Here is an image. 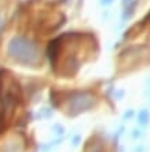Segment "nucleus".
Listing matches in <instances>:
<instances>
[{
	"instance_id": "obj_1",
	"label": "nucleus",
	"mask_w": 150,
	"mask_h": 152,
	"mask_svg": "<svg viewBox=\"0 0 150 152\" xmlns=\"http://www.w3.org/2000/svg\"><path fill=\"white\" fill-rule=\"evenodd\" d=\"M10 56L15 60L25 62V64H33L39 60V48L35 43L29 42L25 37H15L8 46Z\"/></svg>"
},
{
	"instance_id": "obj_2",
	"label": "nucleus",
	"mask_w": 150,
	"mask_h": 152,
	"mask_svg": "<svg viewBox=\"0 0 150 152\" xmlns=\"http://www.w3.org/2000/svg\"><path fill=\"white\" fill-rule=\"evenodd\" d=\"M1 26H3V21H1V18H0V29H1Z\"/></svg>"
}]
</instances>
